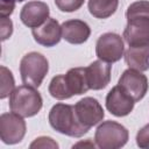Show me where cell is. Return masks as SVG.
<instances>
[{
    "label": "cell",
    "mask_w": 149,
    "mask_h": 149,
    "mask_svg": "<svg viewBox=\"0 0 149 149\" xmlns=\"http://www.w3.org/2000/svg\"><path fill=\"white\" fill-rule=\"evenodd\" d=\"M136 143L140 148L149 149V123L142 127L136 134Z\"/></svg>",
    "instance_id": "obj_22"
},
{
    "label": "cell",
    "mask_w": 149,
    "mask_h": 149,
    "mask_svg": "<svg viewBox=\"0 0 149 149\" xmlns=\"http://www.w3.org/2000/svg\"><path fill=\"white\" fill-rule=\"evenodd\" d=\"M50 9L45 2L29 1L26 3L20 13L22 23L29 28H36L49 19Z\"/></svg>",
    "instance_id": "obj_11"
},
{
    "label": "cell",
    "mask_w": 149,
    "mask_h": 149,
    "mask_svg": "<svg viewBox=\"0 0 149 149\" xmlns=\"http://www.w3.org/2000/svg\"><path fill=\"white\" fill-rule=\"evenodd\" d=\"M84 3V0H55V5L62 12L71 13L79 9Z\"/></svg>",
    "instance_id": "obj_21"
},
{
    "label": "cell",
    "mask_w": 149,
    "mask_h": 149,
    "mask_svg": "<svg viewBox=\"0 0 149 149\" xmlns=\"http://www.w3.org/2000/svg\"><path fill=\"white\" fill-rule=\"evenodd\" d=\"M125 62L130 69L139 71L149 70V42L129 47L125 52Z\"/></svg>",
    "instance_id": "obj_15"
},
{
    "label": "cell",
    "mask_w": 149,
    "mask_h": 149,
    "mask_svg": "<svg viewBox=\"0 0 149 149\" xmlns=\"http://www.w3.org/2000/svg\"><path fill=\"white\" fill-rule=\"evenodd\" d=\"M49 71L48 59L40 52L31 51L24 55L20 62V74L23 84L38 87Z\"/></svg>",
    "instance_id": "obj_3"
},
{
    "label": "cell",
    "mask_w": 149,
    "mask_h": 149,
    "mask_svg": "<svg viewBox=\"0 0 149 149\" xmlns=\"http://www.w3.org/2000/svg\"><path fill=\"white\" fill-rule=\"evenodd\" d=\"M74 109L80 123L87 127L88 129L98 125L100 121H102L105 116V113L100 102L97 99L91 97L80 99L74 105Z\"/></svg>",
    "instance_id": "obj_8"
},
{
    "label": "cell",
    "mask_w": 149,
    "mask_h": 149,
    "mask_svg": "<svg viewBox=\"0 0 149 149\" xmlns=\"http://www.w3.org/2000/svg\"><path fill=\"white\" fill-rule=\"evenodd\" d=\"M128 137L127 128L112 120L100 123L94 134L95 143L101 149H119L127 143Z\"/></svg>",
    "instance_id": "obj_4"
},
{
    "label": "cell",
    "mask_w": 149,
    "mask_h": 149,
    "mask_svg": "<svg viewBox=\"0 0 149 149\" xmlns=\"http://www.w3.org/2000/svg\"><path fill=\"white\" fill-rule=\"evenodd\" d=\"M15 1H19V2H21V1H24V0H15Z\"/></svg>",
    "instance_id": "obj_26"
},
{
    "label": "cell",
    "mask_w": 149,
    "mask_h": 149,
    "mask_svg": "<svg viewBox=\"0 0 149 149\" xmlns=\"http://www.w3.org/2000/svg\"><path fill=\"white\" fill-rule=\"evenodd\" d=\"M15 7V0H0V15L9 16Z\"/></svg>",
    "instance_id": "obj_25"
},
{
    "label": "cell",
    "mask_w": 149,
    "mask_h": 149,
    "mask_svg": "<svg viewBox=\"0 0 149 149\" xmlns=\"http://www.w3.org/2000/svg\"><path fill=\"white\" fill-rule=\"evenodd\" d=\"M49 123L56 132L71 137H80L88 132V128L83 126L78 120L74 106L62 102L51 107Z\"/></svg>",
    "instance_id": "obj_1"
},
{
    "label": "cell",
    "mask_w": 149,
    "mask_h": 149,
    "mask_svg": "<svg viewBox=\"0 0 149 149\" xmlns=\"http://www.w3.org/2000/svg\"><path fill=\"white\" fill-rule=\"evenodd\" d=\"M111 63L104 62L101 59L92 62L86 68V78L88 87L95 91L105 88L111 80Z\"/></svg>",
    "instance_id": "obj_13"
},
{
    "label": "cell",
    "mask_w": 149,
    "mask_h": 149,
    "mask_svg": "<svg viewBox=\"0 0 149 149\" xmlns=\"http://www.w3.org/2000/svg\"><path fill=\"white\" fill-rule=\"evenodd\" d=\"M125 52L123 40L115 33L102 34L95 44V54L99 59L107 63H115L121 59Z\"/></svg>",
    "instance_id": "obj_5"
},
{
    "label": "cell",
    "mask_w": 149,
    "mask_h": 149,
    "mask_svg": "<svg viewBox=\"0 0 149 149\" xmlns=\"http://www.w3.org/2000/svg\"><path fill=\"white\" fill-rule=\"evenodd\" d=\"M34 40L44 47H54L59 43L62 38V26H59L58 21L49 17L41 26L33 28Z\"/></svg>",
    "instance_id": "obj_12"
},
{
    "label": "cell",
    "mask_w": 149,
    "mask_h": 149,
    "mask_svg": "<svg viewBox=\"0 0 149 149\" xmlns=\"http://www.w3.org/2000/svg\"><path fill=\"white\" fill-rule=\"evenodd\" d=\"M119 0H88V10L97 19H107L118 9Z\"/></svg>",
    "instance_id": "obj_17"
},
{
    "label": "cell",
    "mask_w": 149,
    "mask_h": 149,
    "mask_svg": "<svg viewBox=\"0 0 149 149\" xmlns=\"http://www.w3.org/2000/svg\"><path fill=\"white\" fill-rule=\"evenodd\" d=\"M30 148H58V144L51 137L40 136L30 144Z\"/></svg>",
    "instance_id": "obj_23"
},
{
    "label": "cell",
    "mask_w": 149,
    "mask_h": 149,
    "mask_svg": "<svg viewBox=\"0 0 149 149\" xmlns=\"http://www.w3.org/2000/svg\"><path fill=\"white\" fill-rule=\"evenodd\" d=\"M118 85L126 93H128L134 99V101H140L141 99H143L149 87L148 79L142 73V71L130 68L123 71Z\"/></svg>",
    "instance_id": "obj_7"
},
{
    "label": "cell",
    "mask_w": 149,
    "mask_h": 149,
    "mask_svg": "<svg viewBox=\"0 0 149 149\" xmlns=\"http://www.w3.org/2000/svg\"><path fill=\"white\" fill-rule=\"evenodd\" d=\"M127 20L134 17H149V1L140 0L130 3L126 12Z\"/></svg>",
    "instance_id": "obj_20"
},
{
    "label": "cell",
    "mask_w": 149,
    "mask_h": 149,
    "mask_svg": "<svg viewBox=\"0 0 149 149\" xmlns=\"http://www.w3.org/2000/svg\"><path fill=\"white\" fill-rule=\"evenodd\" d=\"M65 79L72 95H80L90 90L86 78V68L70 69L65 73Z\"/></svg>",
    "instance_id": "obj_16"
},
{
    "label": "cell",
    "mask_w": 149,
    "mask_h": 149,
    "mask_svg": "<svg viewBox=\"0 0 149 149\" xmlns=\"http://www.w3.org/2000/svg\"><path fill=\"white\" fill-rule=\"evenodd\" d=\"M0 74H1V91H0V98L5 99L6 97L10 95L12 92L14 91L15 81L13 73L3 65L0 68Z\"/></svg>",
    "instance_id": "obj_19"
},
{
    "label": "cell",
    "mask_w": 149,
    "mask_h": 149,
    "mask_svg": "<svg viewBox=\"0 0 149 149\" xmlns=\"http://www.w3.org/2000/svg\"><path fill=\"white\" fill-rule=\"evenodd\" d=\"M49 93L51 94V97L58 100H64L72 97V93L70 92L65 79V74H57L51 79L49 84Z\"/></svg>",
    "instance_id": "obj_18"
},
{
    "label": "cell",
    "mask_w": 149,
    "mask_h": 149,
    "mask_svg": "<svg viewBox=\"0 0 149 149\" xmlns=\"http://www.w3.org/2000/svg\"><path fill=\"white\" fill-rule=\"evenodd\" d=\"M134 99L119 85L114 86L106 97V108L115 116H126L134 108Z\"/></svg>",
    "instance_id": "obj_9"
},
{
    "label": "cell",
    "mask_w": 149,
    "mask_h": 149,
    "mask_svg": "<svg viewBox=\"0 0 149 149\" xmlns=\"http://www.w3.org/2000/svg\"><path fill=\"white\" fill-rule=\"evenodd\" d=\"M12 33H13V22L10 21V19H7L6 16H1V29H0L1 41H6L8 37H10Z\"/></svg>",
    "instance_id": "obj_24"
},
{
    "label": "cell",
    "mask_w": 149,
    "mask_h": 149,
    "mask_svg": "<svg viewBox=\"0 0 149 149\" xmlns=\"http://www.w3.org/2000/svg\"><path fill=\"white\" fill-rule=\"evenodd\" d=\"M43 105L41 94L35 87L29 85H21L14 88L9 95V108L12 112L23 116L30 118L36 115Z\"/></svg>",
    "instance_id": "obj_2"
},
{
    "label": "cell",
    "mask_w": 149,
    "mask_h": 149,
    "mask_svg": "<svg viewBox=\"0 0 149 149\" xmlns=\"http://www.w3.org/2000/svg\"><path fill=\"white\" fill-rule=\"evenodd\" d=\"M91 35L88 24L81 20H69L62 23V37L71 44H81Z\"/></svg>",
    "instance_id": "obj_14"
},
{
    "label": "cell",
    "mask_w": 149,
    "mask_h": 149,
    "mask_svg": "<svg viewBox=\"0 0 149 149\" xmlns=\"http://www.w3.org/2000/svg\"><path fill=\"white\" fill-rule=\"evenodd\" d=\"M26 121L23 116L12 112L0 116V139L6 144H15L26 135Z\"/></svg>",
    "instance_id": "obj_6"
},
{
    "label": "cell",
    "mask_w": 149,
    "mask_h": 149,
    "mask_svg": "<svg viewBox=\"0 0 149 149\" xmlns=\"http://www.w3.org/2000/svg\"><path fill=\"white\" fill-rule=\"evenodd\" d=\"M123 38L129 47L148 43L149 17H134L127 20V26L123 30Z\"/></svg>",
    "instance_id": "obj_10"
}]
</instances>
